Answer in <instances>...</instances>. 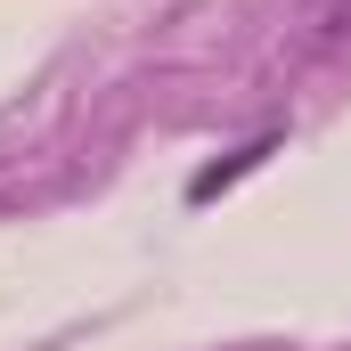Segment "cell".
I'll list each match as a JSON object with an SVG mask.
<instances>
[{"mask_svg": "<svg viewBox=\"0 0 351 351\" xmlns=\"http://www.w3.org/2000/svg\"><path fill=\"white\" fill-rule=\"evenodd\" d=\"M294 25H302L311 49H335L351 33V0H294Z\"/></svg>", "mask_w": 351, "mask_h": 351, "instance_id": "2", "label": "cell"}, {"mask_svg": "<svg viewBox=\"0 0 351 351\" xmlns=\"http://www.w3.org/2000/svg\"><path fill=\"white\" fill-rule=\"evenodd\" d=\"M262 156H278V131H262V139H245V147H237V156H229V164H213V172H196V180H188V196H196V204H213V196H221V188H237V180L254 172V164H262Z\"/></svg>", "mask_w": 351, "mask_h": 351, "instance_id": "1", "label": "cell"}]
</instances>
